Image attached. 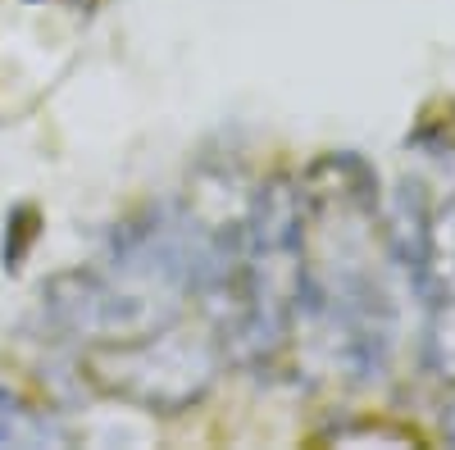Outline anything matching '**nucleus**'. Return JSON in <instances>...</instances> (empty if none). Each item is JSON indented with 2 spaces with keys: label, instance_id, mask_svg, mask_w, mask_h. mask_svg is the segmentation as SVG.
<instances>
[{
  "label": "nucleus",
  "instance_id": "nucleus-1",
  "mask_svg": "<svg viewBox=\"0 0 455 450\" xmlns=\"http://www.w3.org/2000/svg\"><path fill=\"white\" fill-rule=\"evenodd\" d=\"M300 278H306V218H300V192L291 182H264L242 228L233 273L214 291H228V305L219 314V346L242 359H269L283 342L291 314L300 305Z\"/></svg>",
  "mask_w": 455,
  "mask_h": 450
},
{
  "label": "nucleus",
  "instance_id": "nucleus-5",
  "mask_svg": "<svg viewBox=\"0 0 455 450\" xmlns=\"http://www.w3.org/2000/svg\"><path fill=\"white\" fill-rule=\"evenodd\" d=\"M428 364L437 378H455V296L437 300V319L428 328Z\"/></svg>",
  "mask_w": 455,
  "mask_h": 450
},
{
  "label": "nucleus",
  "instance_id": "nucleus-3",
  "mask_svg": "<svg viewBox=\"0 0 455 450\" xmlns=\"http://www.w3.org/2000/svg\"><path fill=\"white\" fill-rule=\"evenodd\" d=\"M5 446H23V450L68 446V432H64V423L51 414V409H36L19 391L0 387V450H5Z\"/></svg>",
  "mask_w": 455,
  "mask_h": 450
},
{
  "label": "nucleus",
  "instance_id": "nucleus-2",
  "mask_svg": "<svg viewBox=\"0 0 455 450\" xmlns=\"http://www.w3.org/2000/svg\"><path fill=\"white\" fill-rule=\"evenodd\" d=\"M87 378L105 391L141 409H178L196 405L219 373V342L214 336H192L178 328H156L124 342H96L87 351Z\"/></svg>",
  "mask_w": 455,
  "mask_h": 450
},
{
  "label": "nucleus",
  "instance_id": "nucleus-4",
  "mask_svg": "<svg viewBox=\"0 0 455 450\" xmlns=\"http://www.w3.org/2000/svg\"><path fill=\"white\" fill-rule=\"evenodd\" d=\"M392 246L396 259L405 264L410 282L424 269V250H428V209H424V192L419 182H405L396 192V214H392Z\"/></svg>",
  "mask_w": 455,
  "mask_h": 450
},
{
  "label": "nucleus",
  "instance_id": "nucleus-7",
  "mask_svg": "<svg viewBox=\"0 0 455 450\" xmlns=\"http://www.w3.org/2000/svg\"><path fill=\"white\" fill-rule=\"evenodd\" d=\"M446 437L455 441V405H451V414H446Z\"/></svg>",
  "mask_w": 455,
  "mask_h": 450
},
{
  "label": "nucleus",
  "instance_id": "nucleus-6",
  "mask_svg": "<svg viewBox=\"0 0 455 450\" xmlns=\"http://www.w3.org/2000/svg\"><path fill=\"white\" fill-rule=\"evenodd\" d=\"M36 233H42V214H36L32 205H19V209L10 214V223H5V250H0V255H5V269H10V273L23 269V259H28Z\"/></svg>",
  "mask_w": 455,
  "mask_h": 450
}]
</instances>
